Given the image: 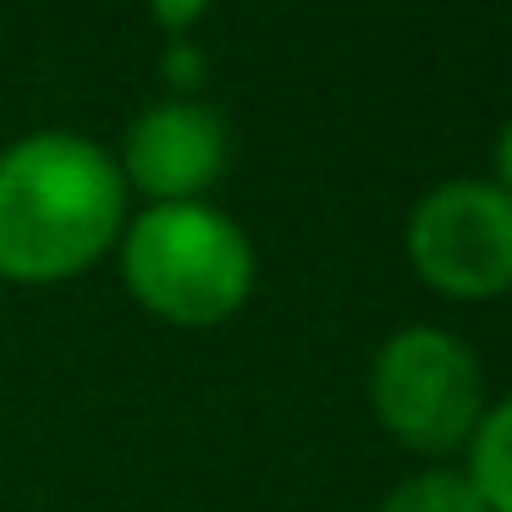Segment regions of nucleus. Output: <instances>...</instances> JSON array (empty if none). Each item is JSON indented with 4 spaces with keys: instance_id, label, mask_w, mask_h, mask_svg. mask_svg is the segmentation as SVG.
Here are the masks:
<instances>
[{
    "instance_id": "3",
    "label": "nucleus",
    "mask_w": 512,
    "mask_h": 512,
    "mask_svg": "<svg viewBox=\"0 0 512 512\" xmlns=\"http://www.w3.org/2000/svg\"><path fill=\"white\" fill-rule=\"evenodd\" d=\"M369 408L413 452H457L485 419V375L468 342L441 325H408L386 336L369 364Z\"/></svg>"
},
{
    "instance_id": "5",
    "label": "nucleus",
    "mask_w": 512,
    "mask_h": 512,
    "mask_svg": "<svg viewBox=\"0 0 512 512\" xmlns=\"http://www.w3.org/2000/svg\"><path fill=\"white\" fill-rule=\"evenodd\" d=\"M226 122L199 100H160L127 122L122 171L127 193H144L149 204H188L210 193L226 171Z\"/></svg>"
},
{
    "instance_id": "9",
    "label": "nucleus",
    "mask_w": 512,
    "mask_h": 512,
    "mask_svg": "<svg viewBox=\"0 0 512 512\" xmlns=\"http://www.w3.org/2000/svg\"><path fill=\"white\" fill-rule=\"evenodd\" d=\"M496 188L512 199V122L501 127V138H496Z\"/></svg>"
},
{
    "instance_id": "4",
    "label": "nucleus",
    "mask_w": 512,
    "mask_h": 512,
    "mask_svg": "<svg viewBox=\"0 0 512 512\" xmlns=\"http://www.w3.org/2000/svg\"><path fill=\"white\" fill-rule=\"evenodd\" d=\"M408 265L441 298L512 292V199L485 177L435 182L408 215Z\"/></svg>"
},
{
    "instance_id": "7",
    "label": "nucleus",
    "mask_w": 512,
    "mask_h": 512,
    "mask_svg": "<svg viewBox=\"0 0 512 512\" xmlns=\"http://www.w3.org/2000/svg\"><path fill=\"white\" fill-rule=\"evenodd\" d=\"M380 512H485V501H479L474 479L457 468H419L402 485H391Z\"/></svg>"
},
{
    "instance_id": "1",
    "label": "nucleus",
    "mask_w": 512,
    "mask_h": 512,
    "mask_svg": "<svg viewBox=\"0 0 512 512\" xmlns=\"http://www.w3.org/2000/svg\"><path fill=\"white\" fill-rule=\"evenodd\" d=\"M122 226L127 182L94 138L45 127L0 149V281H72L111 254Z\"/></svg>"
},
{
    "instance_id": "6",
    "label": "nucleus",
    "mask_w": 512,
    "mask_h": 512,
    "mask_svg": "<svg viewBox=\"0 0 512 512\" xmlns=\"http://www.w3.org/2000/svg\"><path fill=\"white\" fill-rule=\"evenodd\" d=\"M468 479H474L485 512H512V397L485 408L474 441H468Z\"/></svg>"
},
{
    "instance_id": "2",
    "label": "nucleus",
    "mask_w": 512,
    "mask_h": 512,
    "mask_svg": "<svg viewBox=\"0 0 512 512\" xmlns=\"http://www.w3.org/2000/svg\"><path fill=\"white\" fill-rule=\"evenodd\" d=\"M122 281L155 320L204 325L232 320L254 292V243L226 210L204 199L149 204L116 237Z\"/></svg>"
},
{
    "instance_id": "8",
    "label": "nucleus",
    "mask_w": 512,
    "mask_h": 512,
    "mask_svg": "<svg viewBox=\"0 0 512 512\" xmlns=\"http://www.w3.org/2000/svg\"><path fill=\"white\" fill-rule=\"evenodd\" d=\"M149 12H155L171 34H182V28H193L204 12H210V0H149Z\"/></svg>"
}]
</instances>
